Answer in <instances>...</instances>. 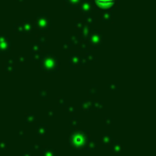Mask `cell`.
Masks as SVG:
<instances>
[{
  "label": "cell",
  "mask_w": 156,
  "mask_h": 156,
  "mask_svg": "<svg viewBox=\"0 0 156 156\" xmlns=\"http://www.w3.org/2000/svg\"><path fill=\"white\" fill-rule=\"evenodd\" d=\"M96 1H98L100 5H102V6H106V5H110V4H111L113 0H96Z\"/></svg>",
  "instance_id": "1"
}]
</instances>
